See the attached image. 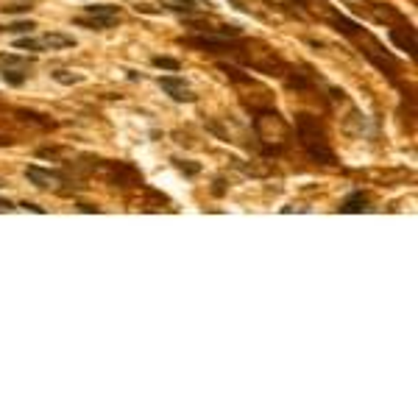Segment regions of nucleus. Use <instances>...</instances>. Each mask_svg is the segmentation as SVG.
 <instances>
[{"instance_id": "nucleus-25", "label": "nucleus", "mask_w": 418, "mask_h": 418, "mask_svg": "<svg viewBox=\"0 0 418 418\" xmlns=\"http://www.w3.org/2000/svg\"><path fill=\"white\" fill-rule=\"evenodd\" d=\"M128 81H142V73H134V70H128Z\"/></svg>"}, {"instance_id": "nucleus-27", "label": "nucleus", "mask_w": 418, "mask_h": 418, "mask_svg": "<svg viewBox=\"0 0 418 418\" xmlns=\"http://www.w3.org/2000/svg\"><path fill=\"white\" fill-rule=\"evenodd\" d=\"M3 184H6V181H3V178H0V190H3Z\"/></svg>"}, {"instance_id": "nucleus-17", "label": "nucleus", "mask_w": 418, "mask_h": 418, "mask_svg": "<svg viewBox=\"0 0 418 418\" xmlns=\"http://www.w3.org/2000/svg\"><path fill=\"white\" fill-rule=\"evenodd\" d=\"M53 78H56L59 84H65V87H73V84H81V81H84L81 73H70V70H56Z\"/></svg>"}, {"instance_id": "nucleus-8", "label": "nucleus", "mask_w": 418, "mask_h": 418, "mask_svg": "<svg viewBox=\"0 0 418 418\" xmlns=\"http://www.w3.org/2000/svg\"><path fill=\"white\" fill-rule=\"evenodd\" d=\"M159 87L176 101V103H195L198 98H195V92L187 87V81L181 78V76H176V73H170V76H162L159 78Z\"/></svg>"}, {"instance_id": "nucleus-12", "label": "nucleus", "mask_w": 418, "mask_h": 418, "mask_svg": "<svg viewBox=\"0 0 418 418\" xmlns=\"http://www.w3.org/2000/svg\"><path fill=\"white\" fill-rule=\"evenodd\" d=\"M159 6L167 9V12H173V15H187V17L198 12L195 0H159Z\"/></svg>"}, {"instance_id": "nucleus-22", "label": "nucleus", "mask_w": 418, "mask_h": 418, "mask_svg": "<svg viewBox=\"0 0 418 418\" xmlns=\"http://www.w3.org/2000/svg\"><path fill=\"white\" fill-rule=\"evenodd\" d=\"M224 184H226V181L218 176V178H215V187H212V192H215V195H224V192H226V187H224Z\"/></svg>"}, {"instance_id": "nucleus-14", "label": "nucleus", "mask_w": 418, "mask_h": 418, "mask_svg": "<svg viewBox=\"0 0 418 418\" xmlns=\"http://www.w3.org/2000/svg\"><path fill=\"white\" fill-rule=\"evenodd\" d=\"M31 65H34V59H28V56H15V53L0 56V67H23V70H28Z\"/></svg>"}, {"instance_id": "nucleus-16", "label": "nucleus", "mask_w": 418, "mask_h": 418, "mask_svg": "<svg viewBox=\"0 0 418 418\" xmlns=\"http://www.w3.org/2000/svg\"><path fill=\"white\" fill-rule=\"evenodd\" d=\"M151 65L159 67V70H170V73H178V70H181V62H178V59H170V56H153Z\"/></svg>"}, {"instance_id": "nucleus-6", "label": "nucleus", "mask_w": 418, "mask_h": 418, "mask_svg": "<svg viewBox=\"0 0 418 418\" xmlns=\"http://www.w3.org/2000/svg\"><path fill=\"white\" fill-rule=\"evenodd\" d=\"M101 167L112 187H142V173L128 162H103L101 159Z\"/></svg>"}, {"instance_id": "nucleus-5", "label": "nucleus", "mask_w": 418, "mask_h": 418, "mask_svg": "<svg viewBox=\"0 0 418 418\" xmlns=\"http://www.w3.org/2000/svg\"><path fill=\"white\" fill-rule=\"evenodd\" d=\"M237 40H240V37H237ZM178 45H184V48H195V51H201V53H212V56H218V53H232L235 40L218 37V34H212V31H203V34L178 37Z\"/></svg>"}, {"instance_id": "nucleus-3", "label": "nucleus", "mask_w": 418, "mask_h": 418, "mask_svg": "<svg viewBox=\"0 0 418 418\" xmlns=\"http://www.w3.org/2000/svg\"><path fill=\"white\" fill-rule=\"evenodd\" d=\"M349 42H354V45H360V53L376 67V70H382L393 84H396V73H399V62H396V56L393 53H387L385 48H382V42L376 40V37H371L368 31H362V26L357 28V34L349 40Z\"/></svg>"}, {"instance_id": "nucleus-20", "label": "nucleus", "mask_w": 418, "mask_h": 418, "mask_svg": "<svg viewBox=\"0 0 418 418\" xmlns=\"http://www.w3.org/2000/svg\"><path fill=\"white\" fill-rule=\"evenodd\" d=\"M3 9V15H20V12H28L31 9V0H20V3H6V6H0Z\"/></svg>"}, {"instance_id": "nucleus-11", "label": "nucleus", "mask_w": 418, "mask_h": 418, "mask_svg": "<svg viewBox=\"0 0 418 418\" xmlns=\"http://www.w3.org/2000/svg\"><path fill=\"white\" fill-rule=\"evenodd\" d=\"M87 17H95V20H103L109 26H115L120 20V6H112V3H101V6H87L84 9Z\"/></svg>"}, {"instance_id": "nucleus-24", "label": "nucleus", "mask_w": 418, "mask_h": 418, "mask_svg": "<svg viewBox=\"0 0 418 418\" xmlns=\"http://www.w3.org/2000/svg\"><path fill=\"white\" fill-rule=\"evenodd\" d=\"M81 212H98V206H90V203H78Z\"/></svg>"}, {"instance_id": "nucleus-15", "label": "nucleus", "mask_w": 418, "mask_h": 418, "mask_svg": "<svg viewBox=\"0 0 418 418\" xmlns=\"http://www.w3.org/2000/svg\"><path fill=\"white\" fill-rule=\"evenodd\" d=\"M34 28H37L34 20H17V23H12V26H3V31H6V34H15V37H26V34H31Z\"/></svg>"}, {"instance_id": "nucleus-28", "label": "nucleus", "mask_w": 418, "mask_h": 418, "mask_svg": "<svg viewBox=\"0 0 418 418\" xmlns=\"http://www.w3.org/2000/svg\"><path fill=\"white\" fill-rule=\"evenodd\" d=\"M0 34H3V26H0Z\"/></svg>"}, {"instance_id": "nucleus-4", "label": "nucleus", "mask_w": 418, "mask_h": 418, "mask_svg": "<svg viewBox=\"0 0 418 418\" xmlns=\"http://www.w3.org/2000/svg\"><path fill=\"white\" fill-rule=\"evenodd\" d=\"M76 40L70 34H62V31H51V34H42V37H17L15 40V48L17 51H31V53H42V51H65V48H73Z\"/></svg>"}, {"instance_id": "nucleus-23", "label": "nucleus", "mask_w": 418, "mask_h": 418, "mask_svg": "<svg viewBox=\"0 0 418 418\" xmlns=\"http://www.w3.org/2000/svg\"><path fill=\"white\" fill-rule=\"evenodd\" d=\"M12 209H17L12 201H6V198H0V212H12Z\"/></svg>"}, {"instance_id": "nucleus-7", "label": "nucleus", "mask_w": 418, "mask_h": 418, "mask_svg": "<svg viewBox=\"0 0 418 418\" xmlns=\"http://www.w3.org/2000/svg\"><path fill=\"white\" fill-rule=\"evenodd\" d=\"M26 178L40 187V190H56V192H65L62 184H70V176L62 173V170H51V167H40V165H28L26 167Z\"/></svg>"}, {"instance_id": "nucleus-26", "label": "nucleus", "mask_w": 418, "mask_h": 418, "mask_svg": "<svg viewBox=\"0 0 418 418\" xmlns=\"http://www.w3.org/2000/svg\"><path fill=\"white\" fill-rule=\"evenodd\" d=\"M3 145H12V137H6V134H0V148Z\"/></svg>"}, {"instance_id": "nucleus-10", "label": "nucleus", "mask_w": 418, "mask_h": 418, "mask_svg": "<svg viewBox=\"0 0 418 418\" xmlns=\"http://www.w3.org/2000/svg\"><path fill=\"white\" fill-rule=\"evenodd\" d=\"M343 215H360V212H368V195L362 192V190H354V192H349L346 198H343V203L337 206Z\"/></svg>"}, {"instance_id": "nucleus-18", "label": "nucleus", "mask_w": 418, "mask_h": 418, "mask_svg": "<svg viewBox=\"0 0 418 418\" xmlns=\"http://www.w3.org/2000/svg\"><path fill=\"white\" fill-rule=\"evenodd\" d=\"M20 117H23V120H31V123L40 126V128H51V126H53V120H48V117L40 115V112H26V109H20Z\"/></svg>"}, {"instance_id": "nucleus-1", "label": "nucleus", "mask_w": 418, "mask_h": 418, "mask_svg": "<svg viewBox=\"0 0 418 418\" xmlns=\"http://www.w3.org/2000/svg\"><path fill=\"white\" fill-rule=\"evenodd\" d=\"M251 128H254L257 151L262 156L276 159L290 148V126L274 106H262V109L251 112Z\"/></svg>"}, {"instance_id": "nucleus-13", "label": "nucleus", "mask_w": 418, "mask_h": 418, "mask_svg": "<svg viewBox=\"0 0 418 418\" xmlns=\"http://www.w3.org/2000/svg\"><path fill=\"white\" fill-rule=\"evenodd\" d=\"M0 78H3L9 87H23L28 81V70H23V67H0Z\"/></svg>"}, {"instance_id": "nucleus-21", "label": "nucleus", "mask_w": 418, "mask_h": 418, "mask_svg": "<svg viewBox=\"0 0 418 418\" xmlns=\"http://www.w3.org/2000/svg\"><path fill=\"white\" fill-rule=\"evenodd\" d=\"M20 209H28V212L45 215V206H40V203H31V201H23V203H20Z\"/></svg>"}, {"instance_id": "nucleus-9", "label": "nucleus", "mask_w": 418, "mask_h": 418, "mask_svg": "<svg viewBox=\"0 0 418 418\" xmlns=\"http://www.w3.org/2000/svg\"><path fill=\"white\" fill-rule=\"evenodd\" d=\"M387 37H390V42H393L399 51H404L410 59H415V28H412L410 23H401L399 28H390Z\"/></svg>"}, {"instance_id": "nucleus-19", "label": "nucleus", "mask_w": 418, "mask_h": 418, "mask_svg": "<svg viewBox=\"0 0 418 418\" xmlns=\"http://www.w3.org/2000/svg\"><path fill=\"white\" fill-rule=\"evenodd\" d=\"M173 165H176L184 176H190V178L201 173V165H198V162H190V159H173Z\"/></svg>"}, {"instance_id": "nucleus-2", "label": "nucleus", "mask_w": 418, "mask_h": 418, "mask_svg": "<svg viewBox=\"0 0 418 418\" xmlns=\"http://www.w3.org/2000/svg\"><path fill=\"white\" fill-rule=\"evenodd\" d=\"M296 137H299L301 151H304L312 162L337 165V156H335V151H332V145H329V134H326L324 120H318L315 115L299 112V115H296Z\"/></svg>"}]
</instances>
